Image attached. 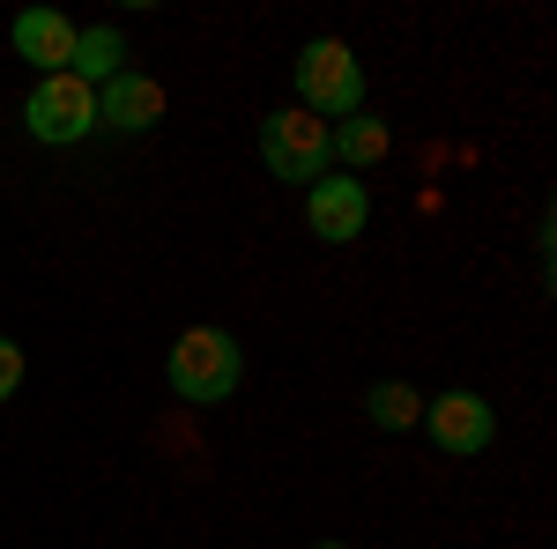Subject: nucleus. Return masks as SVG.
<instances>
[{"label":"nucleus","instance_id":"obj_1","mask_svg":"<svg viewBox=\"0 0 557 549\" xmlns=\"http://www.w3.org/2000/svg\"><path fill=\"white\" fill-rule=\"evenodd\" d=\"M164 379H172L178 401L215 409V401H231V394H238L246 357H238V341L223 335V327H186V335L172 341V357H164Z\"/></svg>","mask_w":557,"mask_h":549},{"label":"nucleus","instance_id":"obj_2","mask_svg":"<svg viewBox=\"0 0 557 549\" xmlns=\"http://www.w3.org/2000/svg\"><path fill=\"white\" fill-rule=\"evenodd\" d=\"M357 104H364V67H357V52L343 38H312L298 52V112L312 120H357Z\"/></svg>","mask_w":557,"mask_h":549},{"label":"nucleus","instance_id":"obj_3","mask_svg":"<svg viewBox=\"0 0 557 549\" xmlns=\"http://www.w3.org/2000/svg\"><path fill=\"white\" fill-rule=\"evenodd\" d=\"M260 157H268L275 178H290V186L327 178V120H312V112H298V104L268 112V120H260Z\"/></svg>","mask_w":557,"mask_h":549},{"label":"nucleus","instance_id":"obj_4","mask_svg":"<svg viewBox=\"0 0 557 549\" xmlns=\"http://www.w3.org/2000/svg\"><path fill=\"white\" fill-rule=\"evenodd\" d=\"M23 127L38 134V141H52V149L83 141V134H97V89L75 83L67 67H60V75H38L30 104H23Z\"/></svg>","mask_w":557,"mask_h":549},{"label":"nucleus","instance_id":"obj_5","mask_svg":"<svg viewBox=\"0 0 557 549\" xmlns=\"http://www.w3.org/2000/svg\"><path fill=\"white\" fill-rule=\"evenodd\" d=\"M364 223H372V194H364V178H312V186H305V230H312L320 246H349V238H364Z\"/></svg>","mask_w":557,"mask_h":549},{"label":"nucleus","instance_id":"obj_6","mask_svg":"<svg viewBox=\"0 0 557 549\" xmlns=\"http://www.w3.org/2000/svg\"><path fill=\"white\" fill-rule=\"evenodd\" d=\"M424 431H431L438 453H483L498 416H491L483 394H438V401H424Z\"/></svg>","mask_w":557,"mask_h":549},{"label":"nucleus","instance_id":"obj_7","mask_svg":"<svg viewBox=\"0 0 557 549\" xmlns=\"http://www.w3.org/2000/svg\"><path fill=\"white\" fill-rule=\"evenodd\" d=\"M164 120V83L157 75H134V67H120L112 83H97V127L112 134H141Z\"/></svg>","mask_w":557,"mask_h":549},{"label":"nucleus","instance_id":"obj_8","mask_svg":"<svg viewBox=\"0 0 557 549\" xmlns=\"http://www.w3.org/2000/svg\"><path fill=\"white\" fill-rule=\"evenodd\" d=\"M8 38H15V52H23L38 75H60V67L75 60V23H67L60 8H23Z\"/></svg>","mask_w":557,"mask_h":549},{"label":"nucleus","instance_id":"obj_9","mask_svg":"<svg viewBox=\"0 0 557 549\" xmlns=\"http://www.w3.org/2000/svg\"><path fill=\"white\" fill-rule=\"evenodd\" d=\"M120 67H127V38H120L112 23H89V30H75V60H67V75H75V83L97 89V83H112Z\"/></svg>","mask_w":557,"mask_h":549},{"label":"nucleus","instance_id":"obj_10","mask_svg":"<svg viewBox=\"0 0 557 549\" xmlns=\"http://www.w3.org/2000/svg\"><path fill=\"white\" fill-rule=\"evenodd\" d=\"M380 157H386V127H380V120H343V127H327V164L372 171Z\"/></svg>","mask_w":557,"mask_h":549},{"label":"nucleus","instance_id":"obj_11","mask_svg":"<svg viewBox=\"0 0 557 549\" xmlns=\"http://www.w3.org/2000/svg\"><path fill=\"white\" fill-rule=\"evenodd\" d=\"M364 416L380 423V431H417V423H424V394L409 379H380L364 394Z\"/></svg>","mask_w":557,"mask_h":549},{"label":"nucleus","instance_id":"obj_12","mask_svg":"<svg viewBox=\"0 0 557 549\" xmlns=\"http://www.w3.org/2000/svg\"><path fill=\"white\" fill-rule=\"evenodd\" d=\"M15 386H23V349H15V341L0 335V401H8Z\"/></svg>","mask_w":557,"mask_h":549},{"label":"nucleus","instance_id":"obj_13","mask_svg":"<svg viewBox=\"0 0 557 549\" xmlns=\"http://www.w3.org/2000/svg\"><path fill=\"white\" fill-rule=\"evenodd\" d=\"M312 549H343V542H312Z\"/></svg>","mask_w":557,"mask_h":549}]
</instances>
